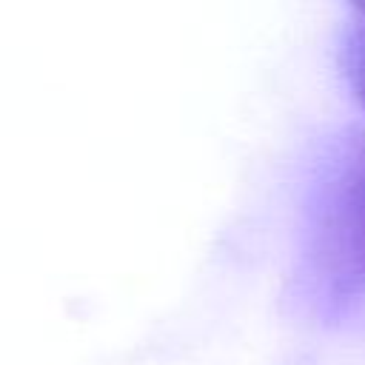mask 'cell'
<instances>
[{"instance_id": "1", "label": "cell", "mask_w": 365, "mask_h": 365, "mask_svg": "<svg viewBox=\"0 0 365 365\" xmlns=\"http://www.w3.org/2000/svg\"><path fill=\"white\" fill-rule=\"evenodd\" d=\"M308 262L331 305H348L365 294V134L339 148L319 188Z\"/></svg>"}, {"instance_id": "2", "label": "cell", "mask_w": 365, "mask_h": 365, "mask_svg": "<svg viewBox=\"0 0 365 365\" xmlns=\"http://www.w3.org/2000/svg\"><path fill=\"white\" fill-rule=\"evenodd\" d=\"M339 63L354 97L365 108V3L351 9V20L345 23V34H342Z\"/></svg>"}]
</instances>
